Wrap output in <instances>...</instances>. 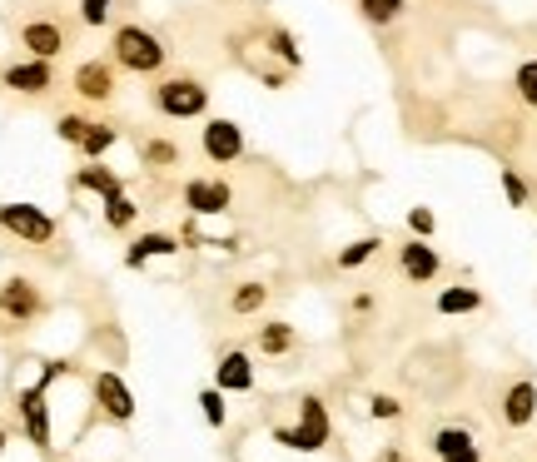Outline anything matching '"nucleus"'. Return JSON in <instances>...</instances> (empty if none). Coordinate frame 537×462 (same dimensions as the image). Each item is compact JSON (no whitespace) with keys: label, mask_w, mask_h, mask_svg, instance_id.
<instances>
[{"label":"nucleus","mask_w":537,"mask_h":462,"mask_svg":"<svg viewBox=\"0 0 537 462\" xmlns=\"http://www.w3.org/2000/svg\"><path fill=\"white\" fill-rule=\"evenodd\" d=\"M110 55L120 70H130V75H160L164 60H170V50H164V40L154 35V30L144 25H120L110 40Z\"/></svg>","instance_id":"nucleus-1"},{"label":"nucleus","mask_w":537,"mask_h":462,"mask_svg":"<svg viewBox=\"0 0 537 462\" xmlns=\"http://www.w3.org/2000/svg\"><path fill=\"white\" fill-rule=\"evenodd\" d=\"M329 408H323V398H303L299 403V423L293 428H273V443L289 447V453H319V447H329Z\"/></svg>","instance_id":"nucleus-2"},{"label":"nucleus","mask_w":537,"mask_h":462,"mask_svg":"<svg viewBox=\"0 0 537 462\" xmlns=\"http://www.w3.org/2000/svg\"><path fill=\"white\" fill-rule=\"evenodd\" d=\"M154 110L170 114V120H199V114L209 110V90H204V80H194V75L160 80V90H154Z\"/></svg>","instance_id":"nucleus-3"},{"label":"nucleus","mask_w":537,"mask_h":462,"mask_svg":"<svg viewBox=\"0 0 537 462\" xmlns=\"http://www.w3.org/2000/svg\"><path fill=\"white\" fill-rule=\"evenodd\" d=\"M229 204H234V189H229V180H214V174H194V180L184 184V209H189L194 219L229 214Z\"/></svg>","instance_id":"nucleus-4"},{"label":"nucleus","mask_w":537,"mask_h":462,"mask_svg":"<svg viewBox=\"0 0 537 462\" xmlns=\"http://www.w3.org/2000/svg\"><path fill=\"white\" fill-rule=\"evenodd\" d=\"M0 229H10L25 244H50L55 239V219L35 204H0Z\"/></svg>","instance_id":"nucleus-5"},{"label":"nucleus","mask_w":537,"mask_h":462,"mask_svg":"<svg viewBox=\"0 0 537 462\" xmlns=\"http://www.w3.org/2000/svg\"><path fill=\"white\" fill-rule=\"evenodd\" d=\"M199 144H204L209 164H234L244 154V130H239V120H209L199 130Z\"/></svg>","instance_id":"nucleus-6"},{"label":"nucleus","mask_w":537,"mask_h":462,"mask_svg":"<svg viewBox=\"0 0 537 462\" xmlns=\"http://www.w3.org/2000/svg\"><path fill=\"white\" fill-rule=\"evenodd\" d=\"M94 403H100L114 423H134V393L124 388V378L114 373V369L94 373Z\"/></svg>","instance_id":"nucleus-7"},{"label":"nucleus","mask_w":537,"mask_h":462,"mask_svg":"<svg viewBox=\"0 0 537 462\" xmlns=\"http://www.w3.org/2000/svg\"><path fill=\"white\" fill-rule=\"evenodd\" d=\"M398 269H403V279H413V283H433L438 269H443V259H438V249L428 244V239L413 234L403 249H398Z\"/></svg>","instance_id":"nucleus-8"},{"label":"nucleus","mask_w":537,"mask_h":462,"mask_svg":"<svg viewBox=\"0 0 537 462\" xmlns=\"http://www.w3.org/2000/svg\"><path fill=\"white\" fill-rule=\"evenodd\" d=\"M20 423H25V437L40 447V453H50V408H45V388H25L20 393Z\"/></svg>","instance_id":"nucleus-9"},{"label":"nucleus","mask_w":537,"mask_h":462,"mask_svg":"<svg viewBox=\"0 0 537 462\" xmlns=\"http://www.w3.org/2000/svg\"><path fill=\"white\" fill-rule=\"evenodd\" d=\"M50 85H55V75H50V60H15V65L5 70V90L15 94H45Z\"/></svg>","instance_id":"nucleus-10"},{"label":"nucleus","mask_w":537,"mask_h":462,"mask_svg":"<svg viewBox=\"0 0 537 462\" xmlns=\"http://www.w3.org/2000/svg\"><path fill=\"white\" fill-rule=\"evenodd\" d=\"M537 418V383L532 378H518V383L502 393V423L508 428H528Z\"/></svg>","instance_id":"nucleus-11"},{"label":"nucleus","mask_w":537,"mask_h":462,"mask_svg":"<svg viewBox=\"0 0 537 462\" xmlns=\"http://www.w3.org/2000/svg\"><path fill=\"white\" fill-rule=\"evenodd\" d=\"M214 388H224V393H249V388H254V363H249V353L229 349L224 359L214 363Z\"/></svg>","instance_id":"nucleus-12"},{"label":"nucleus","mask_w":537,"mask_h":462,"mask_svg":"<svg viewBox=\"0 0 537 462\" xmlns=\"http://www.w3.org/2000/svg\"><path fill=\"white\" fill-rule=\"evenodd\" d=\"M170 254H179V239L164 234V229H150V234H140L130 249H124V264H130V269H144L150 259H170Z\"/></svg>","instance_id":"nucleus-13"},{"label":"nucleus","mask_w":537,"mask_h":462,"mask_svg":"<svg viewBox=\"0 0 537 462\" xmlns=\"http://www.w3.org/2000/svg\"><path fill=\"white\" fill-rule=\"evenodd\" d=\"M75 90L85 94V100H94V104L110 100L114 94V65L110 60H85V65L75 70Z\"/></svg>","instance_id":"nucleus-14"},{"label":"nucleus","mask_w":537,"mask_h":462,"mask_svg":"<svg viewBox=\"0 0 537 462\" xmlns=\"http://www.w3.org/2000/svg\"><path fill=\"white\" fill-rule=\"evenodd\" d=\"M20 45L35 60H55L60 50H65V35H60V25H50V20H30V25L20 30Z\"/></svg>","instance_id":"nucleus-15"},{"label":"nucleus","mask_w":537,"mask_h":462,"mask_svg":"<svg viewBox=\"0 0 537 462\" xmlns=\"http://www.w3.org/2000/svg\"><path fill=\"white\" fill-rule=\"evenodd\" d=\"M0 313H10V319H35L40 313V293L30 279H10L5 289H0Z\"/></svg>","instance_id":"nucleus-16"},{"label":"nucleus","mask_w":537,"mask_h":462,"mask_svg":"<svg viewBox=\"0 0 537 462\" xmlns=\"http://www.w3.org/2000/svg\"><path fill=\"white\" fill-rule=\"evenodd\" d=\"M433 309L443 313V319H458V313H478V309H482V293L468 289V283H452V289H438Z\"/></svg>","instance_id":"nucleus-17"},{"label":"nucleus","mask_w":537,"mask_h":462,"mask_svg":"<svg viewBox=\"0 0 537 462\" xmlns=\"http://www.w3.org/2000/svg\"><path fill=\"white\" fill-rule=\"evenodd\" d=\"M75 184H80V189H90V194H100V199H114V194H124V180H120L114 170H104L100 160H90L85 170L75 174Z\"/></svg>","instance_id":"nucleus-18"},{"label":"nucleus","mask_w":537,"mask_h":462,"mask_svg":"<svg viewBox=\"0 0 537 462\" xmlns=\"http://www.w3.org/2000/svg\"><path fill=\"white\" fill-rule=\"evenodd\" d=\"M254 343H259V353H269V359H283V353L293 349V323H264Z\"/></svg>","instance_id":"nucleus-19"},{"label":"nucleus","mask_w":537,"mask_h":462,"mask_svg":"<svg viewBox=\"0 0 537 462\" xmlns=\"http://www.w3.org/2000/svg\"><path fill=\"white\" fill-rule=\"evenodd\" d=\"M264 303H269V289H264V283H239V289L229 293V313H239V319L259 313Z\"/></svg>","instance_id":"nucleus-20"},{"label":"nucleus","mask_w":537,"mask_h":462,"mask_svg":"<svg viewBox=\"0 0 537 462\" xmlns=\"http://www.w3.org/2000/svg\"><path fill=\"white\" fill-rule=\"evenodd\" d=\"M114 140H120V134L110 130V124H100V120H90V130H85V140L75 144L80 154H85V160H100V154H110L114 150Z\"/></svg>","instance_id":"nucleus-21"},{"label":"nucleus","mask_w":537,"mask_h":462,"mask_svg":"<svg viewBox=\"0 0 537 462\" xmlns=\"http://www.w3.org/2000/svg\"><path fill=\"white\" fill-rule=\"evenodd\" d=\"M403 10H408V0H358V15H363L368 25H393Z\"/></svg>","instance_id":"nucleus-22"},{"label":"nucleus","mask_w":537,"mask_h":462,"mask_svg":"<svg viewBox=\"0 0 537 462\" xmlns=\"http://www.w3.org/2000/svg\"><path fill=\"white\" fill-rule=\"evenodd\" d=\"M378 249H383V244H378L373 234H368V239H353V244H343L339 254H333V264H339V269H358V264H368Z\"/></svg>","instance_id":"nucleus-23"},{"label":"nucleus","mask_w":537,"mask_h":462,"mask_svg":"<svg viewBox=\"0 0 537 462\" xmlns=\"http://www.w3.org/2000/svg\"><path fill=\"white\" fill-rule=\"evenodd\" d=\"M134 219H140V204H134L130 194H114V199H104V224H110V229H130Z\"/></svg>","instance_id":"nucleus-24"},{"label":"nucleus","mask_w":537,"mask_h":462,"mask_svg":"<svg viewBox=\"0 0 537 462\" xmlns=\"http://www.w3.org/2000/svg\"><path fill=\"white\" fill-rule=\"evenodd\" d=\"M269 50H273V55H279L289 70H299V65H303V55H299V40H293L283 25H273V30H269Z\"/></svg>","instance_id":"nucleus-25"},{"label":"nucleus","mask_w":537,"mask_h":462,"mask_svg":"<svg viewBox=\"0 0 537 462\" xmlns=\"http://www.w3.org/2000/svg\"><path fill=\"white\" fill-rule=\"evenodd\" d=\"M224 388H204V393H199V408H204V423L209 428H224L229 423V408H224Z\"/></svg>","instance_id":"nucleus-26"},{"label":"nucleus","mask_w":537,"mask_h":462,"mask_svg":"<svg viewBox=\"0 0 537 462\" xmlns=\"http://www.w3.org/2000/svg\"><path fill=\"white\" fill-rule=\"evenodd\" d=\"M502 194H508L512 209H522V204L532 199V189H528V180H522L518 170H502Z\"/></svg>","instance_id":"nucleus-27"},{"label":"nucleus","mask_w":537,"mask_h":462,"mask_svg":"<svg viewBox=\"0 0 537 462\" xmlns=\"http://www.w3.org/2000/svg\"><path fill=\"white\" fill-rule=\"evenodd\" d=\"M512 85H518L522 104H537V60H522L518 75H512Z\"/></svg>","instance_id":"nucleus-28"},{"label":"nucleus","mask_w":537,"mask_h":462,"mask_svg":"<svg viewBox=\"0 0 537 462\" xmlns=\"http://www.w3.org/2000/svg\"><path fill=\"white\" fill-rule=\"evenodd\" d=\"M110 10H114V0H80V20H85V25H110Z\"/></svg>","instance_id":"nucleus-29"},{"label":"nucleus","mask_w":537,"mask_h":462,"mask_svg":"<svg viewBox=\"0 0 537 462\" xmlns=\"http://www.w3.org/2000/svg\"><path fill=\"white\" fill-rule=\"evenodd\" d=\"M85 130H90V120H80V114H60V120H55V134L65 144H80V140H85Z\"/></svg>","instance_id":"nucleus-30"},{"label":"nucleus","mask_w":537,"mask_h":462,"mask_svg":"<svg viewBox=\"0 0 537 462\" xmlns=\"http://www.w3.org/2000/svg\"><path fill=\"white\" fill-rule=\"evenodd\" d=\"M368 413H373L378 423H393V418L403 413V403H398V398H388V393H373V398H368Z\"/></svg>","instance_id":"nucleus-31"},{"label":"nucleus","mask_w":537,"mask_h":462,"mask_svg":"<svg viewBox=\"0 0 537 462\" xmlns=\"http://www.w3.org/2000/svg\"><path fill=\"white\" fill-rule=\"evenodd\" d=\"M408 229H413L418 239H428V234H433V229H438V214H433V209H428V204L408 209Z\"/></svg>","instance_id":"nucleus-32"},{"label":"nucleus","mask_w":537,"mask_h":462,"mask_svg":"<svg viewBox=\"0 0 537 462\" xmlns=\"http://www.w3.org/2000/svg\"><path fill=\"white\" fill-rule=\"evenodd\" d=\"M144 160H150V164H160V170H170V164L179 160V150H174L170 140H150V144H144Z\"/></svg>","instance_id":"nucleus-33"},{"label":"nucleus","mask_w":537,"mask_h":462,"mask_svg":"<svg viewBox=\"0 0 537 462\" xmlns=\"http://www.w3.org/2000/svg\"><path fill=\"white\" fill-rule=\"evenodd\" d=\"M438 462H482V447L468 443V447H458V453H448V457H438Z\"/></svg>","instance_id":"nucleus-34"},{"label":"nucleus","mask_w":537,"mask_h":462,"mask_svg":"<svg viewBox=\"0 0 537 462\" xmlns=\"http://www.w3.org/2000/svg\"><path fill=\"white\" fill-rule=\"evenodd\" d=\"M0 453H5V428H0Z\"/></svg>","instance_id":"nucleus-35"},{"label":"nucleus","mask_w":537,"mask_h":462,"mask_svg":"<svg viewBox=\"0 0 537 462\" xmlns=\"http://www.w3.org/2000/svg\"><path fill=\"white\" fill-rule=\"evenodd\" d=\"M383 462H398V453H388V457H383Z\"/></svg>","instance_id":"nucleus-36"}]
</instances>
